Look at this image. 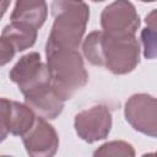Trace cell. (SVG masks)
<instances>
[{
    "label": "cell",
    "instance_id": "cell-11",
    "mask_svg": "<svg viewBox=\"0 0 157 157\" xmlns=\"http://www.w3.org/2000/svg\"><path fill=\"white\" fill-rule=\"evenodd\" d=\"M47 15L48 6L45 0H16L10 20L31 25L38 29L45 22Z\"/></svg>",
    "mask_w": 157,
    "mask_h": 157
},
{
    "label": "cell",
    "instance_id": "cell-16",
    "mask_svg": "<svg viewBox=\"0 0 157 157\" xmlns=\"http://www.w3.org/2000/svg\"><path fill=\"white\" fill-rule=\"evenodd\" d=\"M142 2H152V1H156V0H140Z\"/></svg>",
    "mask_w": 157,
    "mask_h": 157
},
{
    "label": "cell",
    "instance_id": "cell-5",
    "mask_svg": "<svg viewBox=\"0 0 157 157\" xmlns=\"http://www.w3.org/2000/svg\"><path fill=\"white\" fill-rule=\"evenodd\" d=\"M124 115L131 128L144 135L157 137V98L135 93L125 103Z\"/></svg>",
    "mask_w": 157,
    "mask_h": 157
},
{
    "label": "cell",
    "instance_id": "cell-15",
    "mask_svg": "<svg viewBox=\"0 0 157 157\" xmlns=\"http://www.w3.org/2000/svg\"><path fill=\"white\" fill-rule=\"evenodd\" d=\"M11 0H1V6H2V15L6 12V9H7V5Z\"/></svg>",
    "mask_w": 157,
    "mask_h": 157
},
{
    "label": "cell",
    "instance_id": "cell-4",
    "mask_svg": "<svg viewBox=\"0 0 157 157\" xmlns=\"http://www.w3.org/2000/svg\"><path fill=\"white\" fill-rule=\"evenodd\" d=\"M10 80L17 85L25 98L38 94L52 87V77L48 65L40 59L37 52L28 53L20 58L9 72Z\"/></svg>",
    "mask_w": 157,
    "mask_h": 157
},
{
    "label": "cell",
    "instance_id": "cell-8",
    "mask_svg": "<svg viewBox=\"0 0 157 157\" xmlns=\"http://www.w3.org/2000/svg\"><path fill=\"white\" fill-rule=\"evenodd\" d=\"M36 112L27 104L18 103L7 98H1L0 105V131L1 140L9 134L23 136L34 124Z\"/></svg>",
    "mask_w": 157,
    "mask_h": 157
},
{
    "label": "cell",
    "instance_id": "cell-6",
    "mask_svg": "<svg viewBox=\"0 0 157 157\" xmlns=\"http://www.w3.org/2000/svg\"><path fill=\"white\" fill-rule=\"evenodd\" d=\"M101 26L112 36H135L140 27V17L129 0H115L103 9Z\"/></svg>",
    "mask_w": 157,
    "mask_h": 157
},
{
    "label": "cell",
    "instance_id": "cell-14",
    "mask_svg": "<svg viewBox=\"0 0 157 157\" xmlns=\"http://www.w3.org/2000/svg\"><path fill=\"white\" fill-rule=\"evenodd\" d=\"M94 156H135L134 147L125 141H109L93 152Z\"/></svg>",
    "mask_w": 157,
    "mask_h": 157
},
{
    "label": "cell",
    "instance_id": "cell-3",
    "mask_svg": "<svg viewBox=\"0 0 157 157\" xmlns=\"http://www.w3.org/2000/svg\"><path fill=\"white\" fill-rule=\"evenodd\" d=\"M52 86L63 101L70 99L88 81L83 59L77 49L45 48Z\"/></svg>",
    "mask_w": 157,
    "mask_h": 157
},
{
    "label": "cell",
    "instance_id": "cell-1",
    "mask_svg": "<svg viewBox=\"0 0 157 157\" xmlns=\"http://www.w3.org/2000/svg\"><path fill=\"white\" fill-rule=\"evenodd\" d=\"M82 52L90 64L104 66L115 75L129 74L140 63V44L135 36L93 31L85 38Z\"/></svg>",
    "mask_w": 157,
    "mask_h": 157
},
{
    "label": "cell",
    "instance_id": "cell-2",
    "mask_svg": "<svg viewBox=\"0 0 157 157\" xmlns=\"http://www.w3.org/2000/svg\"><path fill=\"white\" fill-rule=\"evenodd\" d=\"M54 22L45 48L77 49L90 18V7L83 0H53Z\"/></svg>",
    "mask_w": 157,
    "mask_h": 157
},
{
    "label": "cell",
    "instance_id": "cell-9",
    "mask_svg": "<svg viewBox=\"0 0 157 157\" xmlns=\"http://www.w3.org/2000/svg\"><path fill=\"white\" fill-rule=\"evenodd\" d=\"M25 148L33 157H50L56 153L59 137L55 129L43 117H37L33 126L22 136Z\"/></svg>",
    "mask_w": 157,
    "mask_h": 157
},
{
    "label": "cell",
    "instance_id": "cell-13",
    "mask_svg": "<svg viewBox=\"0 0 157 157\" xmlns=\"http://www.w3.org/2000/svg\"><path fill=\"white\" fill-rule=\"evenodd\" d=\"M146 27L141 31V43L146 59L157 58V9L148 12L145 17Z\"/></svg>",
    "mask_w": 157,
    "mask_h": 157
},
{
    "label": "cell",
    "instance_id": "cell-17",
    "mask_svg": "<svg viewBox=\"0 0 157 157\" xmlns=\"http://www.w3.org/2000/svg\"><path fill=\"white\" fill-rule=\"evenodd\" d=\"M91 1H94V2H98V1H104V0H91Z\"/></svg>",
    "mask_w": 157,
    "mask_h": 157
},
{
    "label": "cell",
    "instance_id": "cell-12",
    "mask_svg": "<svg viewBox=\"0 0 157 157\" xmlns=\"http://www.w3.org/2000/svg\"><path fill=\"white\" fill-rule=\"evenodd\" d=\"M64 102L53 86L36 96L25 98V103L45 119H55L59 117L64 109Z\"/></svg>",
    "mask_w": 157,
    "mask_h": 157
},
{
    "label": "cell",
    "instance_id": "cell-10",
    "mask_svg": "<svg viewBox=\"0 0 157 157\" xmlns=\"http://www.w3.org/2000/svg\"><path fill=\"white\" fill-rule=\"evenodd\" d=\"M37 39V28L23 23L13 22L4 27L0 38L1 65L7 64L17 52H23L31 48Z\"/></svg>",
    "mask_w": 157,
    "mask_h": 157
},
{
    "label": "cell",
    "instance_id": "cell-7",
    "mask_svg": "<svg viewBox=\"0 0 157 157\" xmlns=\"http://www.w3.org/2000/svg\"><path fill=\"white\" fill-rule=\"evenodd\" d=\"M74 126L78 137L88 144L103 140L112 129V113L104 104L92 105L75 115Z\"/></svg>",
    "mask_w": 157,
    "mask_h": 157
},
{
    "label": "cell",
    "instance_id": "cell-18",
    "mask_svg": "<svg viewBox=\"0 0 157 157\" xmlns=\"http://www.w3.org/2000/svg\"><path fill=\"white\" fill-rule=\"evenodd\" d=\"M156 155H157V152H156Z\"/></svg>",
    "mask_w": 157,
    "mask_h": 157
}]
</instances>
